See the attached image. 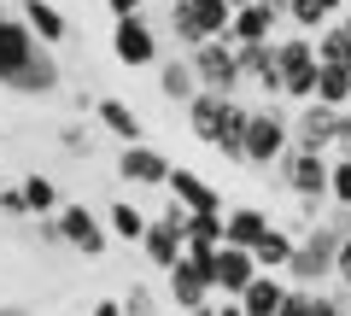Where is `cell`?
<instances>
[{"mask_svg": "<svg viewBox=\"0 0 351 316\" xmlns=\"http://www.w3.org/2000/svg\"><path fill=\"white\" fill-rule=\"evenodd\" d=\"M0 88L12 94H53L59 88V59L41 47L24 18H0Z\"/></svg>", "mask_w": 351, "mask_h": 316, "instance_id": "obj_1", "label": "cell"}, {"mask_svg": "<svg viewBox=\"0 0 351 316\" xmlns=\"http://www.w3.org/2000/svg\"><path fill=\"white\" fill-rule=\"evenodd\" d=\"M339 234L328 223H311L299 234V246H293V264H287V281L293 287H311V293H322V281H334V264H339Z\"/></svg>", "mask_w": 351, "mask_h": 316, "instance_id": "obj_2", "label": "cell"}, {"mask_svg": "<svg viewBox=\"0 0 351 316\" xmlns=\"http://www.w3.org/2000/svg\"><path fill=\"white\" fill-rule=\"evenodd\" d=\"M276 71H281V100H316V76H322V59H316V36H281L276 41Z\"/></svg>", "mask_w": 351, "mask_h": 316, "instance_id": "obj_3", "label": "cell"}, {"mask_svg": "<svg viewBox=\"0 0 351 316\" xmlns=\"http://www.w3.org/2000/svg\"><path fill=\"white\" fill-rule=\"evenodd\" d=\"M234 24V6L228 0H170V29L182 47H205V41H223Z\"/></svg>", "mask_w": 351, "mask_h": 316, "instance_id": "obj_4", "label": "cell"}, {"mask_svg": "<svg viewBox=\"0 0 351 316\" xmlns=\"http://www.w3.org/2000/svg\"><path fill=\"white\" fill-rule=\"evenodd\" d=\"M293 147V112H281L276 100L269 106H252V123H246V165L252 170H276V158Z\"/></svg>", "mask_w": 351, "mask_h": 316, "instance_id": "obj_5", "label": "cell"}, {"mask_svg": "<svg viewBox=\"0 0 351 316\" xmlns=\"http://www.w3.org/2000/svg\"><path fill=\"white\" fill-rule=\"evenodd\" d=\"M276 188H287L293 199H311V205H328V158L322 152H304V147H287L269 170Z\"/></svg>", "mask_w": 351, "mask_h": 316, "instance_id": "obj_6", "label": "cell"}, {"mask_svg": "<svg viewBox=\"0 0 351 316\" xmlns=\"http://www.w3.org/2000/svg\"><path fill=\"white\" fill-rule=\"evenodd\" d=\"M41 234H47V241H64L71 252H82V258H106V246H112L106 217H94L88 205H59V217L41 223Z\"/></svg>", "mask_w": 351, "mask_h": 316, "instance_id": "obj_7", "label": "cell"}, {"mask_svg": "<svg viewBox=\"0 0 351 316\" xmlns=\"http://www.w3.org/2000/svg\"><path fill=\"white\" fill-rule=\"evenodd\" d=\"M188 59H193V76H199L205 94H234L240 82H246V76H240V59H234V41H205Z\"/></svg>", "mask_w": 351, "mask_h": 316, "instance_id": "obj_8", "label": "cell"}, {"mask_svg": "<svg viewBox=\"0 0 351 316\" xmlns=\"http://www.w3.org/2000/svg\"><path fill=\"white\" fill-rule=\"evenodd\" d=\"M182 228H188V211H182V205H170L164 217H152L147 241H141V252H147V264H152V269H164V276H170V269L182 264V252H188Z\"/></svg>", "mask_w": 351, "mask_h": 316, "instance_id": "obj_9", "label": "cell"}, {"mask_svg": "<svg viewBox=\"0 0 351 316\" xmlns=\"http://www.w3.org/2000/svg\"><path fill=\"white\" fill-rule=\"evenodd\" d=\"M112 53H117V64H129V71L158 64V36H152L147 12L141 18H112Z\"/></svg>", "mask_w": 351, "mask_h": 316, "instance_id": "obj_10", "label": "cell"}, {"mask_svg": "<svg viewBox=\"0 0 351 316\" xmlns=\"http://www.w3.org/2000/svg\"><path fill=\"white\" fill-rule=\"evenodd\" d=\"M334 135H339V112H334V106H316L311 100L304 112H293V147L334 158Z\"/></svg>", "mask_w": 351, "mask_h": 316, "instance_id": "obj_11", "label": "cell"}, {"mask_svg": "<svg viewBox=\"0 0 351 316\" xmlns=\"http://www.w3.org/2000/svg\"><path fill=\"white\" fill-rule=\"evenodd\" d=\"M170 170H176V165L164 158L158 147H147V141L117 152V176H123L129 188H170Z\"/></svg>", "mask_w": 351, "mask_h": 316, "instance_id": "obj_12", "label": "cell"}, {"mask_svg": "<svg viewBox=\"0 0 351 316\" xmlns=\"http://www.w3.org/2000/svg\"><path fill=\"white\" fill-rule=\"evenodd\" d=\"M276 24H281V6H276V0H252V6H240V12H234V24H228V36H223V41H234V47L281 41V36H276Z\"/></svg>", "mask_w": 351, "mask_h": 316, "instance_id": "obj_13", "label": "cell"}, {"mask_svg": "<svg viewBox=\"0 0 351 316\" xmlns=\"http://www.w3.org/2000/svg\"><path fill=\"white\" fill-rule=\"evenodd\" d=\"M170 193H176V205H182L188 217H228L223 193H217L205 176H193V170H170Z\"/></svg>", "mask_w": 351, "mask_h": 316, "instance_id": "obj_14", "label": "cell"}, {"mask_svg": "<svg viewBox=\"0 0 351 316\" xmlns=\"http://www.w3.org/2000/svg\"><path fill=\"white\" fill-rule=\"evenodd\" d=\"M234 106H240L234 94H199V100L188 106V129H193L199 141H211V147H217V135L228 129V117H234Z\"/></svg>", "mask_w": 351, "mask_h": 316, "instance_id": "obj_15", "label": "cell"}, {"mask_svg": "<svg viewBox=\"0 0 351 316\" xmlns=\"http://www.w3.org/2000/svg\"><path fill=\"white\" fill-rule=\"evenodd\" d=\"M158 94H164V100H176L182 112H188V106L205 94V88H199V76H193V59H188V53L158 59Z\"/></svg>", "mask_w": 351, "mask_h": 316, "instance_id": "obj_16", "label": "cell"}, {"mask_svg": "<svg viewBox=\"0 0 351 316\" xmlns=\"http://www.w3.org/2000/svg\"><path fill=\"white\" fill-rule=\"evenodd\" d=\"M258 276H263V269H258V258H252V252H240V246H223V252H217V293L240 299Z\"/></svg>", "mask_w": 351, "mask_h": 316, "instance_id": "obj_17", "label": "cell"}, {"mask_svg": "<svg viewBox=\"0 0 351 316\" xmlns=\"http://www.w3.org/2000/svg\"><path fill=\"white\" fill-rule=\"evenodd\" d=\"M164 281H170V304H176L182 316H188V311H199V304H211V281H205L199 269L188 264V258H182V264H176Z\"/></svg>", "mask_w": 351, "mask_h": 316, "instance_id": "obj_18", "label": "cell"}, {"mask_svg": "<svg viewBox=\"0 0 351 316\" xmlns=\"http://www.w3.org/2000/svg\"><path fill=\"white\" fill-rule=\"evenodd\" d=\"M94 117H100V123L112 129L123 147H141V112H135L129 100H117V94H100V100H94Z\"/></svg>", "mask_w": 351, "mask_h": 316, "instance_id": "obj_19", "label": "cell"}, {"mask_svg": "<svg viewBox=\"0 0 351 316\" xmlns=\"http://www.w3.org/2000/svg\"><path fill=\"white\" fill-rule=\"evenodd\" d=\"M18 12H24V24L36 29V41H41V47H59V41L71 36V18H64L59 6H53V0H24Z\"/></svg>", "mask_w": 351, "mask_h": 316, "instance_id": "obj_20", "label": "cell"}, {"mask_svg": "<svg viewBox=\"0 0 351 316\" xmlns=\"http://www.w3.org/2000/svg\"><path fill=\"white\" fill-rule=\"evenodd\" d=\"M287 281H281V276H258V281H252V287L246 293H240V311H246V316H281V304H287Z\"/></svg>", "mask_w": 351, "mask_h": 316, "instance_id": "obj_21", "label": "cell"}, {"mask_svg": "<svg viewBox=\"0 0 351 316\" xmlns=\"http://www.w3.org/2000/svg\"><path fill=\"white\" fill-rule=\"evenodd\" d=\"M269 228H276V223H269V211H263V205H234V211H228V246L252 252Z\"/></svg>", "mask_w": 351, "mask_h": 316, "instance_id": "obj_22", "label": "cell"}, {"mask_svg": "<svg viewBox=\"0 0 351 316\" xmlns=\"http://www.w3.org/2000/svg\"><path fill=\"white\" fill-rule=\"evenodd\" d=\"M293 246H299V241H293L287 228H269V234H263V241L252 246V258H258V269H263V276H287Z\"/></svg>", "mask_w": 351, "mask_h": 316, "instance_id": "obj_23", "label": "cell"}, {"mask_svg": "<svg viewBox=\"0 0 351 316\" xmlns=\"http://www.w3.org/2000/svg\"><path fill=\"white\" fill-rule=\"evenodd\" d=\"M106 228H112L117 241H147V228H152V217L141 211V205H129V199H117V205H106Z\"/></svg>", "mask_w": 351, "mask_h": 316, "instance_id": "obj_24", "label": "cell"}, {"mask_svg": "<svg viewBox=\"0 0 351 316\" xmlns=\"http://www.w3.org/2000/svg\"><path fill=\"white\" fill-rule=\"evenodd\" d=\"M18 188H24V199H29V217H47V223H53V217H59V188H53V182L47 176H41V170H29V176L24 182H18Z\"/></svg>", "mask_w": 351, "mask_h": 316, "instance_id": "obj_25", "label": "cell"}, {"mask_svg": "<svg viewBox=\"0 0 351 316\" xmlns=\"http://www.w3.org/2000/svg\"><path fill=\"white\" fill-rule=\"evenodd\" d=\"M316 59H322V71H351V41L339 24H328L322 36H316Z\"/></svg>", "mask_w": 351, "mask_h": 316, "instance_id": "obj_26", "label": "cell"}, {"mask_svg": "<svg viewBox=\"0 0 351 316\" xmlns=\"http://www.w3.org/2000/svg\"><path fill=\"white\" fill-rule=\"evenodd\" d=\"M316 106L351 112V71H322V76H316Z\"/></svg>", "mask_w": 351, "mask_h": 316, "instance_id": "obj_27", "label": "cell"}, {"mask_svg": "<svg viewBox=\"0 0 351 316\" xmlns=\"http://www.w3.org/2000/svg\"><path fill=\"white\" fill-rule=\"evenodd\" d=\"M182 241L188 246H228V217H188Z\"/></svg>", "mask_w": 351, "mask_h": 316, "instance_id": "obj_28", "label": "cell"}, {"mask_svg": "<svg viewBox=\"0 0 351 316\" xmlns=\"http://www.w3.org/2000/svg\"><path fill=\"white\" fill-rule=\"evenodd\" d=\"M287 18H293L299 36H322V29H328V6H322V0H287Z\"/></svg>", "mask_w": 351, "mask_h": 316, "instance_id": "obj_29", "label": "cell"}, {"mask_svg": "<svg viewBox=\"0 0 351 316\" xmlns=\"http://www.w3.org/2000/svg\"><path fill=\"white\" fill-rule=\"evenodd\" d=\"M328 205H351V158H328Z\"/></svg>", "mask_w": 351, "mask_h": 316, "instance_id": "obj_30", "label": "cell"}, {"mask_svg": "<svg viewBox=\"0 0 351 316\" xmlns=\"http://www.w3.org/2000/svg\"><path fill=\"white\" fill-rule=\"evenodd\" d=\"M0 217H29V199H24V188H12V182H6V193H0Z\"/></svg>", "mask_w": 351, "mask_h": 316, "instance_id": "obj_31", "label": "cell"}, {"mask_svg": "<svg viewBox=\"0 0 351 316\" xmlns=\"http://www.w3.org/2000/svg\"><path fill=\"white\" fill-rule=\"evenodd\" d=\"M351 311V299H334V293H316L311 299V316H346Z\"/></svg>", "mask_w": 351, "mask_h": 316, "instance_id": "obj_32", "label": "cell"}, {"mask_svg": "<svg viewBox=\"0 0 351 316\" xmlns=\"http://www.w3.org/2000/svg\"><path fill=\"white\" fill-rule=\"evenodd\" d=\"M328 228H334L339 241H351V205H328V217H322Z\"/></svg>", "mask_w": 351, "mask_h": 316, "instance_id": "obj_33", "label": "cell"}, {"mask_svg": "<svg viewBox=\"0 0 351 316\" xmlns=\"http://www.w3.org/2000/svg\"><path fill=\"white\" fill-rule=\"evenodd\" d=\"M311 299H316L311 287H293V293H287V304H281V316H311Z\"/></svg>", "mask_w": 351, "mask_h": 316, "instance_id": "obj_34", "label": "cell"}, {"mask_svg": "<svg viewBox=\"0 0 351 316\" xmlns=\"http://www.w3.org/2000/svg\"><path fill=\"white\" fill-rule=\"evenodd\" d=\"M123 316H158V311H152V293H129V299H123Z\"/></svg>", "mask_w": 351, "mask_h": 316, "instance_id": "obj_35", "label": "cell"}, {"mask_svg": "<svg viewBox=\"0 0 351 316\" xmlns=\"http://www.w3.org/2000/svg\"><path fill=\"white\" fill-rule=\"evenodd\" d=\"M59 141H64L71 152H88V129H82V123H64V129H59Z\"/></svg>", "mask_w": 351, "mask_h": 316, "instance_id": "obj_36", "label": "cell"}, {"mask_svg": "<svg viewBox=\"0 0 351 316\" xmlns=\"http://www.w3.org/2000/svg\"><path fill=\"white\" fill-rule=\"evenodd\" d=\"M334 281L346 287V299H351V241L339 246V264H334Z\"/></svg>", "mask_w": 351, "mask_h": 316, "instance_id": "obj_37", "label": "cell"}, {"mask_svg": "<svg viewBox=\"0 0 351 316\" xmlns=\"http://www.w3.org/2000/svg\"><path fill=\"white\" fill-rule=\"evenodd\" d=\"M106 6H112V18H141L147 12V0H106Z\"/></svg>", "mask_w": 351, "mask_h": 316, "instance_id": "obj_38", "label": "cell"}, {"mask_svg": "<svg viewBox=\"0 0 351 316\" xmlns=\"http://www.w3.org/2000/svg\"><path fill=\"white\" fill-rule=\"evenodd\" d=\"M88 316H123V299H100V304H94Z\"/></svg>", "mask_w": 351, "mask_h": 316, "instance_id": "obj_39", "label": "cell"}, {"mask_svg": "<svg viewBox=\"0 0 351 316\" xmlns=\"http://www.w3.org/2000/svg\"><path fill=\"white\" fill-rule=\"evenodd\" d=\"M217 316H246V311H240L234 299H223V304H217Z\"/></svg>", "mask_w": 351, "mask_h": 316, "instance_id": "obj_40", "label": "cell"}, {"mask_svg": "<svg viewBox=\"0 0 351 316\" xmlns=\"http://www.w3.org/2000/svg\"><path fill=\"white\" fill-rule=\"evenodd\" d=\"M0 316H29V311H24V304H0Z\"/></svg>", "mask_w": 351, "mask_h": 316, "instance_id": "obj_41", "label": "cell"}, {"mask_svg": "<svg viewBox=\"0 0 351 316\" xmlns=\"http://www.w3.org/2000/svg\"><path fill=\"white\" fill-rule=\"evenodd\" d=\"M322 6H328V18H339V6H346V0H322Z\"/></svg>", "mask_w": 351, "mask_h": 316, "instance_id": "obj_42", "label": "cell"}, {"mask_svg": "<svg viewBox=\"0 0 351 316\" xmlns=\"http://www.w3.org/2000/svg\"><path fill=\"white\" fill-rule=\"evenodd\" d=\"M339 29H346V41H351V12H339Z\"/></svg>", "mask_w": 351, "mask_h": 316, "instance_id": "obj_43", "label": "cell"}, {"mask_svg": "<svg viewBox=\"0 0 351 316\" xmlns=\"http://www.w3.org/2000/svg\"><path fill=\"white\" fill-rule=\"evenodd\" d=\"M188 316H217V304H199V311H188Z\"/></svg>", "mask_w": 351, "mask_h": 316, "instance_id": "obj_44", "label": "cell"}, {"mask_svg": "<svg viewBox=\"0 0 351 316\" xmlns=\"http://www.w3.org/2000/svg\"><path fill=\"white\" fill-rule=\"evenodd\" d=\"M228 6H234V12H240V6H252V0H228Z\"/></svg>", "mask_w": 351, "mask_h": 316, "instance_id": "obj_45", "label": "cell"}, {"mask_svg": "<svg viewBox=\"0 0 351 316\" xmlns=\"http://www.w3.org/2000/svg\"><path fill=\"white\" fill-rule=\"evenodd\" d=\"M0 193H6V182H0Z\"/></svg>", "mask_w": 351, "mask_h": 316, "instance_id": "obj_46", "label": "cell"}, {"mask_svg": "<svg viewBox=\"0 0 351 316\" xmlns=\"http://www.w3.org/2000/svg\"><path fill=\"white\" fill-rule=\"evenodd\" d=\"M346 158H351V152H346Z\"/></svg>", "mask_w": 351, "mask_h": 316, "instance_id": "obj_47", "label": "cell"}, {"mask_svg": "<svg viewBox=\"0 0 351 316\" xmlns=\"http://www.w3.org/2000/svg\"><path fill=\"white\" fill-rule=\"evenodd\" d=\"M346 316H351V311H346Z\"/></svg>", "mask_w": 351, "mask_h": 316, "instance_id": "obj_48", "label": "cell"}]
</instances>
